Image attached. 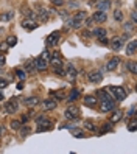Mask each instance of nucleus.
Instances as JSON below:
<instances>
[{
  "label": "nucleus",
  "instance_id": "nucleus-1",
  "mask_svg": "<svg viewBox=\"0 0 137 154\" xmlns=\"http://www.w3.org/2000/svg\"><path fill=\"white\" fill-rule=\"evenodd\" d=\"M109 92L114 95V98H117L118 101H123L126 98V90L122 86H109Z\"/></svg>",
  "mask_w": 137,
  "mask_h": 154
},
{
  "label": "nucleus",
  "instance_id": "nucleus-2",
  "mask_svg": "<svg viewBox=\"0 0 137 154\" xmlns=\"http://www.w3.org/2000/svg\"><path fill=\"white\" fill-rule=\"evenodd\" d=\"M36 123H38V132H42V131H48L51 129V122L48 119H44V115H39L36 117Z\"/></svg>",
  "mask_w": 137,
  "mask_h": 154
},
{
  "label": "nucleus",
  "instance_id": "nucleus-3",
  "mask_svg": "<svg viewBox=\"0 0 137 154\" xmlns=\"http://www.w3.org/2000/svg\"><path fill=\"white\" fill-rule=\"evenodd\" d=\"M3 109L6 114H16L17 109H19V103H17V98H13L10 100V101H6L5 106H3Z\"/></svg>",
  "mask_w": 137,
  "mask_h": 154
},
{
  "label": "nucleus",
  "instance_id": "nucleus-4",
  "mask_svg": "<svg viewBox=\"0 0 137 154\" xmlns=\"http://www.w3.org/2000/svg\"><path fill=\"white\" fill-rule=\"evenodd\" d=\"M114 107H115L114 100L109 98V100H104V101H101V104H100V111H101V112H109V111H112Z\"/></svg>",
  "mask_w": 137,
  "mask_h": 154
},
{
  "label": "nucleus",
  "instance_id": "nucleus-5",
  "mask_svg": "<svg viewBox=\"0 0 137 154\" xmlns=\"http://www.w3.org/2000/svg\"><path fill=\"white\" fill-rule=\"evenodd\" d=\"M87 79L90 83H100V81L103 79L101 70H94V72H90V73H87Z\"/></svg>",
  "mask_w": 137,
  "mask_h": 154
},
{
  "label": "nucleus",
  "instance_id": "nucleus-6",
  "mask_svg": "<svg viewBox=\"0 0 137 154\" xmlns=\"http://www.w3.org/2000/svg\"><path fill=\"white\" fill-rule=\"evenodd\" d=\"M79 115H81L79 107H69V109L66 111V117H67L69 120H76Z\"/></svg>",
  "mask_w": 137,
  "mask_h": 154
},
{
  "label": "nucleus",
  "instance_id": "nucleus-7",
  "mask_svg": "<svg viewBox=\"0 0 137 154\" xmlns=\"http://www.w3.org/2000/svg\"><path fill=\"white\" fill-rule=\"evenodd\" d=\"M53 109H56V101L54 100H44L42 101V111L44 112H48V111H53Z\"/></svg>",
  "mask_w": 137,
  "mask_h": 154
},
{
  "label": "nucleus",
  "instance_id": "nucleus-8",
  "mask_svg": "<svg viewBox=\"0 0 137 154\" xmlns=\"http://www.w3.org/2000/svg\"><path fill=\"white\" fill-rule=\"evenodd\" d=\"M22 26L25 30H34V28H38V22L33 20L31 17H26V19L22 20Z\"/></svg>",
  "mask_w": 137,
  "mask_h": 154
},
{
  "label": "nucleus",
  "instance_id": "nucleus-9",
  "mask_svg": "<svg viewBox=\"0 0 137 154\" xmlns=\"http://www.w3.org/2000/svg\"><path fill=\"white\" fill-rule=\"evenodd\" d=\"M92 19H94V22H97V23H103V22H106V19H107V16H106V13L104 11H95L94 13V16H92Z\"/></svg>",
  "mask_w": 137,
  "mask_h": 154
},
{
  "label": "nucleus",
  "instance_id": "nucleus-10",
  "mask_svg": "<svg viewBox=\"0 0 137 154\" xmlns=\"http://www.w3.org/2000/svg\"><path fill=\"white\" fill-rule=\"evenodd\" d=\"M58 41H59V31H53L51 34H48V38H47V45L50 47H53V45H56L58 44Z\"/></svg>",
  "mask_w": 137,
  "mask_h": 154
},
{
  "label": "nucleus",
  "instance_id": "nucleus-11",
  "mask_svg": "<svg viewBox=\"0 0 137 154\" xmlns=\"http://www.w3.org/2000/svg\"><path fill=\"white\" fill-rule=\"evenodd\" d=\"M51 16V10H47V8H42L39 11V22H47Z\"/></svg>",
  "mask_w": 137,
  "mask_h": 154
},
{
  "label": "nucleus",
  "instance_id": "nucleus-12",
  "mask_svg": "<svg viewBox=\"0 0 137 154\" xmlns=\"http://www.w3.org/2000/svg\"><path fill=\"white\" fill-rule=\"evenodd\" d=\"M23 104H25L26 107H34V106H38V104H39V98H38V97L25 98V100H23Z\"/></svg>",
  "mask_w": 137,
  "mask_h": 154
},
{
  "label": "nucleus",
  "instance_id": "nucleus-13",
  "mask_svg": "<svg viewBox=\"0 0 137 154\" xmlns=\"http://www.w3.org/2000/svg\"><path fill=\"white\" fill-rule=\"evenodd\" d=\"M25 72L26 73H31V75H34L36 72V66H34V61H31V59H28V61H25Z\"/></svg>",
  "mask_w": 137,
  "mask_h": 154
},
{
  "label": "nucleus",
  "instance_id": "nucleus-14",
  "mask_svg": "<svg viewBox=\"0 0 137 154\" xmlns=\"http://www.w3.org/2000/svg\"><path fill=\"white\" fill-rule=\"evenodd\" d=\"M111 48L112 50H122L123 48V41L120 39V38H114L112 41H111Z\"/></svg>",
  "mask_w": 137,
  "mask_h": 154
},
{
  "label": "nucleus",
  "instance_id": "nucleus-15",
  "mask_svg": "<svg viewBox=\"0 0 137 154\" xmlns=\"http://www.w3.org/2000/svg\"><path fill=\"white\" fill-rule=\"evenodd\" d=\"M97 103H98V98H95V97H92V95L84 97V104H86V106L94 107V106H97Z\"/></svg>",
  "mask_w": 137,
  "mask_h": 154
},
{
  "label": "nucleus",
  "instance_id": "nucleus-16",
  "mask_svg": "<svg viewBox=\"0 0 137 154\" xmlns=\"http://www.w3.org/2000/svg\"><path fill=\"white\" fill-rule=\"evenodd\" d=\"M118 61H120V59H118L117 56H115V58H112V59H109V61H107V64H106V69H107L109 72L115 70V69H117V66H118Z\"/></svg>",
  "mask_w": 137,
  "mask_h": 154
},
{
  "label": "nucleus",
  "instance_id": "nucleus-17",
  "mask_svg": "<svg viewBox=\"0 0 137 154\" xmlns=\"http://www.w3.org/2000/svg\"><path fill=\"white\" fill-rule=\"evenodd\" d=\"M66 75H69L70 78H76V75H78V72H76V69H75V66L73 64H67V70H66Z\"/></svg>",
  "mask_w": 137,
  "mask_h": 154
},
{
  "label": "nucleus",
  "instance_id": "nucleus-18",
  "mask_svg": "<svg viewBox=\"0 0 137 154\" xmlns=\"http://www.w3.org/2000/svg\"><path fill=\"white\" fill-rule=\"evenodd\" d=\"M34 66H36V70H47V61L38 58L34 61Z\"/></svg>",
  "mask_w": 137,
  "mask_h": 154
},
{
  "label": "nucleus",
  "instance_id": "nucleus-19",
  "mask_svg": "<svg viewBox=\"0 0 137 154\" xmlns=\"http://www.w3.org/2000/svg\"><path fill=\"white\" fill-rule=\"evenodd\" d=\"M109 6H111V2L109 0H98V10L100 11H107L109 10Z\"/></svg>",
  "mask_w": 137,
  "mask_h": 154
},
{
  "label": "nucleus",
  "instance_id": "nucleus-20",
  "mask_svg": "<svg viewBox=\"0 0 137 154\" xmlns=\"http://www.w3.org/2000/svg\"><path fill=\"white\" fill-rule=\"evenodd\" d=\"M122 117H123V111H115L109 122H111V123H118V122L122 120Z\"/></svg>",
  "mask_w": 137,
  "mask_h": 154
},
{
  "label": "nucleus",
  "instance_id": "nucleus-21",
  "mask_svg": "<svg viewBox=\"0 0 137 154\" xmlns=\"http://www.w3.org/2000/svg\"><path fill=\"white\" fill-rule=\"evenodd\" d=\"M135 47H137V42L131 41L129 44L126 45V55H134V53H135Z\"/></svg>",
  "mask_w": 137,
  "mask_h": 154
},
{
  "label": "nucleus",
  "instance_id": "nucleus-22",
  "mask_svg": "<svg viewBox=\"0 0 137 154\" xmlns=\"http://www.w3.org/2000/svg\"><path fill=\"white\" fill-rule=\"evenodd\" d=\"M48 62H51V67H64L62 58H50Z\"/></svg>",
  "mask_w": 137,
  "mask_h": 154
},
{
  "label": "nucleus",
  "instance_id": "nucleus-23",
  "mask_svg": "<svg viewBox=\"0 0 137 154\" xmlns=\"http://www.w3.org/2000/svg\"><path fill=\"white\" fill-rule=\"evenodd\" d=\"M92 34L97 36V38L100 39V38H103V36H106V30L103 28V26H98V28H95V30L92 31Z\"/></svg>",
  "mask_w": 137,
  "mask_h": 154
},
{
  "label": "nucleus",
  "instance_id": "nucleus-24",
  "mask_svg": "<svg viewBox=\"0 0 137 154\" xmlns=\"http://www.w3.org/2000/svg\"><path fill=\"white\" fill-rule=\"evenodd\" d=\"M17 131H19V134L22 135V137H25V135H28V134L31 132V129L28 128V126H25V123H22V126H20Z\"/></svg>",
  "mask_w": 137,
  "mask_h": 154
},
{
  "label": "nucleus",
  "instance_id": "nucleus-25",
  "mask_svg": "<svg viewBox=\"0 0 137 154\" xmlns=\"http://www.w3.org/2000/svg\"><path fill=\"white\" fill-rule=\"evenodd\" d=\"M78 97H79V92L76 89H72L69 97H67V100H69V101H75V100H78Z\"/></svg>",
  "mask_w": 137,
  "mask_h": 154
},
{
  "label": "nucleus",
  "instance_id": "nucleus-26",
  "mask_svg": "<svg viewBox=\"0 0 137 154\" xmlns=\"http://www.w3.org/2000/svg\"><path fill=\"white\" fill-rule=\"evenodd\" d=\"M126 69L129 70L132 75H135V73H137V66H135V61H129V62H128V64H126Z\"/></svg>",
  "mask_w": 137,
  "mask_h": 154
},
{
  "label": "nucleus",
  "instance_id": "nucleus-27",
  "mask_svg": "<svg viewBox=\"0 0 137 154\" xmlns=\"http://www.w3.org/2000/svg\"><path fill=\"white\" fill-rule=\"evenodd\" d=\"M14 73H16V76L19 78L20 81H23V79L26 78V72H25L23 69H16V70H14Z\"/></svg>",
  "mask_w": 137,
  "mask_h": 154
},
{
  "label": "nucleus",
  "instance_id": "nucleus-28",
  "mask_svg": "<svg viewBox=\"0 0 137 154\" xmlns=\"http://www.w3.org/2000/svg\"><path fill=\"white\" fill-rule=\"evenodd\" d=\"M10 126H11L13 131H17V129L22 126V122H20V120H11V122H10Z\"/></svg>",
  "mask_w": 137,
  "mask_h": 154
},
{
  "label": "nucleus",
  "instance_id": "nucleus-29",
  "mask_svg": "<svg viewBox=\"0 0 137 154\" xmlns=\"http://www.w3.org/2000/svg\"><path fill=\"white\" fill-rule=\"evenodd\" d=\"M16 44H17V38H16V36H8V38H6V45L14 47Z\"/></svg>",
  "mask_w": 137,
  "mask_h": 154
},
{
  "label": "nucleus",
  "instance_id": "nucleus-30",
  "mask_svg": "<svg viewBox=\"0 0 137 154\" xmlns=\"http://www.w3.org/2000/svg\"><path fill=\"white\" fill-rule=\"evenodd\" d=\"M50 97H53V100H62L64 98V92L58 90V92H50Z\"/></svg>",
  "mask_w": 137,
  "mask_h": 154
},
{
  "label": "nucleus",
  "instance_id": "nucleus-31",
  "mask_svg": "<svg viewBox=\"0 0 137 154\" xmlns=\"http://www.w3.org/2000/svg\"><path fill=\"white\" fill-rule=\"evenodd\" d=\"M97 95L100 97V100H101V101H104V100H109V98H111V97L107 95V92H106V90H98V92H97Z\"/></svg>",
  "mask_w": 137,
  "mask_h": 154
},
{
  "label": "nucleus",
  "instance_id": "nucleus-32",
  "mask_svg": "<svg viewBox=\"0 0 137 154\" xmlns=\"http://www.w3.org/2000/svg\"><path fill=\"white\" fill-rule=\"evenodd\" d=\"M114 19H115L117 22H122V20H123V13H122L120 10H115V11H114Z\"/></svg>",
  "mask_w": 137,
  "mask_h": 154
},
{
  "label": "nucleus",
  "instance_id": "nucleus-33",
  "mask_svg": "<svg viewBox=\"0 0 137 154\" xmlns=\"http://www.w3.org/2000/svg\"><path fill=\"white\" fill-rule=\"evenodd\" d=\"M128 129H129L131 132H134L135 129H137V119L134 117V119L131 120V123H129V126H128Z\"/></svg>",
  "mask_w": 137,
  "mask_h": 154
},
{
  "label": "nucleus",
  "instance_id": "nucleus-34",
  "mask_svg": "<svg viewBox=\"0 0 137 154\" xmlns=\"http://www.w3.org/2000/svg\"><path fill=\"white\" fill-rule=\"evenodd\" d=\"M39 58L48 62V61H50V51H48V50H44V51L41 53V55H39Z\"/></svg>",
  "mask_w": 137,
  "mask_h": 154
},
{
  "label": "nucleus",
  "instance_id": "nucleus-35",
  "mask_svg": "<svg viewBox=\"0 0 137 154\" xmlns=\"http://www.w3.org/2000/svg\"><path fill=\"white\" fill-rule=\"evenodd\" d=\"M53 70H54V73H58L59 76L66 75V70H64V67H53Z\"/></svg>",
  "mask_w": 137,
  "mask_h": 154
},
{
  "label": "nucleus",
  "instance_id": "nucleus-36",
  "mask_svg": "<svg viewBox=\"0 0 137 154\" xmlns=\"http://www.w3.org/2000/svg\"><path fill=\"white\" fill-rule=\"evenodd\" d=\"M84 128L89 131H95V125L92 122H84Z\"/></svg>",
  "mask_w": 137,
  "mask_h": 154
},
{
  "label": "nucleus",
  "instance_id": "nucleus-37",
  "mask_svg": "<svg viewBox=\"0 0 137 154\" xmlns=\"http://www.w3.org/2000/svg\"><path fill=\"white\" fill-rule=\"evenodd\" d=\"M84 17H86V13H84V11H78V14L73 17V19H76V20H79V22H81V20L84 19Z\"/></svg>",
  "mask_w": 137,
  "mask_h": 154
},
{
  "label": "nucleus",
  "instance_id": "nucleus-38",
  "mask_svg": "<svg viewBox=\"0 0 137 154\" xmlns=\"http://www.w3.org/2000/svg\"><path fill=\"white\" fill-rule=\"evenodd\" d=\"M92 23H94V19H92V16H90V17H84V25L87 26V28H89V26L92 25Z\"/></svg>",
  "mask_w": 137,
  "mask_h": 154
},
{
  "label": "nucleus",
  "instance_id": "nucleus-39",
  "mask_svg": "<svg viewBox=\"0 0 137 154\" xmlns=\"http://www.w3.org/2000/svg\"><path fill=\"white\" fill-rule=\"evenodd\" d=\"M111 125H112L111 122H107V123H106V125L103 126V129H101V132H106V131H111V129H112V126H111Z\"/></svg>",
  "mask_w": 137,
  "mask_h": 154
},
{
  "label": "nucleus",
  "instance_id": "nucleus-40",
  "mask_svg": "<svg viewBox=\"0 0 137 154\" xmlns=\"http://www.w3.org/2000/svg\"><path fill=\"white\" fill-rule=\"evenodd\" d=\"M8 86V81L5 78H0V89H5Z\"/></svg>",
  "mask_w": 137,
  "mask_h": 154
},
{
  "label": "nucleus",
  "instance_id": "nucleus-41",
  "mask_svg": "<svg viewBox=\"0 0 137 154\" xmlns=\"http://www.w3.org/2000/svg\"><path fill=\"white\" fill-rule=\"evenodd\" d=\"M50 2L53 5H56V6H62L64 5V0H50Z\"/></svg>",
  "mask_w": 137,
  "mask_h": 154
},
{
  "label": "nucleus",
  "instance_id": "nucleus-42",
  "mask_svg": "<svg viewBox=\"0 0 137 154\" xmlns=\"http://www.w3.org/2000/svg\"><path fill=\"white\" fill-rule=\"evenodd\" d=\"M28 120H30V114H23V115H22V119H20L22 123H26Z\"/></svg>",
  "mask_w": 137,
  "mask_h": 154
},
{
  "label": "nucleus",
  "instance_id": "nucleus-43",
  "mask_svg": "<svg viewBox=\"0 0 137 154\" xmlns=\"http://www.w3.org/2000/svg\"><path fill=\"white\" fill-rule=\"evenodd\" d=\"M128 115H129V117H134L135 115V106H131V109L128 111Z\"/></svg>",
  "mask_w": 137,
  "mask_h": 154
},
{
  "label": "nucleus",
  "instance_id": "nucleus-44",
  "mask_svg": "<svg viewBox=\"0 0 137 154\" xmlns=\"http://www.w3.org/2000/svg\"><path fill=\"white\" fill-rule=\"evenodd\" d=\"M13 16V11H10V13H6V14H3L2 16V20H8V19H10V17Z\"/></svg>",
  "mask_w": 137,
  "mask_h": 154
},
{
  "label": "nucleus",
  "instance_id": "nucleus-45",
  "mask_svg": "<svg viewBox=\"0 0 137 154\" xmlns=\"http://www.w3.org/2000/svg\"><path fill=\"white\" fill-rule=\"evenodd\" d=\"M98 42H100V44H103V45H106V44H107L106 36H103V38H100V39H98Z\"/></svg>",
  "mask_w": 137,
  "mask_h": 154
},
{
  "label": "nucleus",
  "instance_id": "nucleus-46",
  "mask_svg": "<svg viewBox=\"0 0 137 154\" xmlns=\"http://www.w3.org/2000/svg\"><path fill=\"white\" fill-rule=\"evenodd\" d=\"M132 26H134L132 23H123V28L125 30H132Z\"/></svg>",
  "mask_w": 137,
  "mask_h": 154
},
{
  "label": "nucleus",
  "instance_id": "nucleus-47",
  "mask_svg": "<svg viewBox=\"0 0 137 154\" xmlns=\"http://www.w3.org/2000/svg\"><path fill=\"white\" fill-rule=\"evenodd\" d=\"M5 62H6L5 55H0V66H5Z\"/></svg>",
  "mask_w": 137,
  "mask_h": 154
},
{
  "label": "nucleus",
  "instance_id": "nucleus-48",
  "mask_svg": "<svg viewBox=\"0 0 137 154\" xmlns=\"http://www.w3.org/2000/svg\"><path fill=\"white\" fill-rule=\"evenodd\" d=\"M83 36H84V38H92V31H89V30H86V31L83 33Z\"/></svg>",
  "mask_w": 137,
  "mask_h": 154
},
{
  "label": "nucleus",
  "instance_id": "nucleus-49",
  "mask_svg": "<svg viewBox=\"0 0 137 154\" xmlns=\"http://www.w3.org/2000/svg\"><path fill=\"white\" fill-rule=\"evenodd\" d=\"M120 39H122L123 42H125V41H128V39H129V34H128V33H123V34H122V38H120Z\"/></svg>",
  "mask_w": 137,
  "mask_h": 154
},
{
  "label": "nucleus",
  "instance_id": "nucleus-50",
  "mask_svg": "<svg viewBox=\"0 0 137 154\" xmlns=\"http://www.w3.org/2000/svg\"><path fill=\"white\" fill-rule=\"evenodd\" d=\"M22 87H23V83H22V81H20V83H19V84H17V89H19V90H20Z\"/></svg>",
  "mask_w": 137,
  "mask_h": 154
},
{
  "label": "nucleus",
  "instance_id": "nucleus-51",
  "mask_svg": "<svg viewBox=\"0 0 137 154\" xmlns=\"http://www.w3.org/2000/svg\"><path fill=\"white\" fill-rule=\"evenodd\" d=\"M2 135H3V128L0 126V139H2Z\"/></svg>",
  "mask_w": 137,
  "mask_h": 154
},
{
  "label": "nucleus",
  "instance_id": "nucleus-52",
  "mask_svg": "<svg viewBox=\"0 0 137 154\" xmlns=\"http://www.w3.org/2000/svg\"><path fill=\"white\" fill-rule=\"evenodd\" d=\"M3 98H5V97H3V94H2V92H0V101H2V100H3Z\"/></svg>",
  "mask_w": 137,
  "mask_h": 154
},
{
  "label": "nucleus",
  "instance_id": "nucleus-53",
  "mask_svg": "<svg viewBox=\"0 0 137 154\" xmlns=\"http://www.w3.org/2000/svg\"><path fill=\"white\" fill-rule=\"evenodd\" d=\"M92 2H98V0H92Z\"/></svg>",
  "mask_w": 137,
  "mask_h": 154
}]
</instances>
